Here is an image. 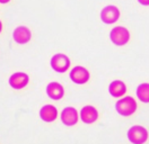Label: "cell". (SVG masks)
<instances>
[{"mask_svg": "<svg viewBox=\"0 0 149 144\" xmlns=\"http://www.w3.org/2000/svg\"><path fill=\"white\" fill-rule=\"evenodd\" d=\"M13 37H14V41L18 44H26L31 41V30L28 29V27L26 26H19L17 27L14 33H13Z\"/></svg>", "mask_w": 149, "mask_h": 144, "instance_id": "cell-9", "label": "cell"}, {"mask_svg": "<svg viewBox=\"0 0 149 144\" xmlns=\"http://www.w3.org/2000/svg\"><path fill=\"white\" fill-rule=\"evenodd\" d=\"M137 97L140 99V101L149 104V83H141L137 88Z\"/></svg>", "mask_w": 149, "mask_h": 144, "instance_id": "cell-14", "label": "cell"}, {"mask_svg": "<svg viewBox=\"0 0 149 144\" xmlns=\"http://www.w3.org/2000/svg\"><path fill=\"white\" fill-rule=\"evenodd\" d=\"M137 101L132 97H124V98L120 99L116 101L115 104V109L116 111L122 115V116L127 117V116H131L136 110H137Z\"/></svg>", "mask_w": 149, "mask_h": 144, "instance_id": "cell-1", "label": "cell"}, {"mask_svg": "<svg viewBox=\"0 0 149 144\" xmlns=\"http://www.w3.org/2000/svg\"><path fill=\"white\" fill-rule=\"evenodd\" d=\"M89 77H91V74H89L88 70L84 66H80V65L74 66V69L71 70V72H70V79L77 84L86 83L87 81L89 80Z\"/></svg>", "mask_w": 149, "mask_h": 144, "instance_id": "cell-6", "label": "cell"}, {"mask_svg": "<svg viewBox=\"0 0 149 144\" xmlns=\"http://www.w3.org/2000/svg\"><path fill=\"white\" fill-rule=\"evenodd\" d=\"M51 66L56 72L59 73H63L68 71L69 66H70V60L69 57L62 53H58L52 56L51 59Z\"/></svg>", "mask_w": 149, "mask_h": 144, "instance_id": "cell-4", "label": "cell"}, {"mask_svg": "<svg viewBox=\"0 0 149 144\" xmlns=\"http://www.w3.org/2000/svg\"><path fill=\"white\" fill-rule=\"evenodd\" d=\"M78 111L74 107H67L61 113V122L67 126H74L78 122Z\"/></svg>", "mask_w": 149, "mask_h": 144, "instance_id": "cell-8", "label": "cell"}, {"mask_svg": "<svg viewBox=\"0 0 149 144\" xmlns=\"http://www.w3.org/2000/svg\"><path fill=\"white\" fill-rule=\"evenodd\" d=\"M1 30H2V23H1V20H0V33H1Z\"/></svg>", "mask_w": 149, "mask_h": 144, "instance_id": "cell-17", "label": "cell"}, {"mask_svg": "<svg viewBox=\"0 0 149 144\" xmlns=\"http://www.w3.org/2000/svg\"><path fill=\"white\" fill-rule=\"evenodd\" d=\"M138 2L142 6H149V0H138Z\"/></svg>", "mask_w": 149, "mask_h": 144, "instance_id": "cell-15", "label": "cell"}, {"mask_svg": "<svg viewBox=\"0 0 149 144\" xmlns=\"http://www.w3.org/2000/svg\"><path fill=\"white\" fill-rule=\"evenodd\" d=\"M110 38L112 43L116 46H123L127 45L130 41V32L128 28L123 26L114 27L110 33Z\"/></svg>", "mask_w": 149, "mask_h": 144, "instance_id": "cell-2", "label": "cell"}, {"mask_svg": "<svg viewBox=\"0 0 149 144\" xmlns=\"http://www.w3.org/2000/svg\"><path fill=\"white\" fill-rule=\"evenodd\" d=\"M47 96L53 100H60L65 96V89L59 82H50L47 86Z\"/></svg>", "mask_w": 149, "mask_h": 144, "instance_id": "cell-11", "label": "cell"}, {"mask_svg": "<svg viewBox=\"0 0 149 144\" xmlns=\"http://www.w3.org/2000/svg\"><path fill=\"white\" fill-rule=\"evenodd\" d=\"M40 117L47 123L54 122L58 117V109L53 105H45L40 110Z\"/></svg>", "mask_w": 149, "mask_h": 144, "instance_id": "cell-12", "label": "cell"}, {"mask_svg": "<svg viewBox=\"0 0 149 144\" xmlns=\"http://www.w3.org/2000/svg\"><path fill=\"white\" fill-rule=\"evenodd\" d=\"M10 0H0V3H7V2H9Z\"/></svg>", "mask_w": 149, "mask_h": 144, "instance_id": "cell-16", "label": "cell"}, {"mask_svg": "<svg viewBox=\"0 0 149 144\" xmlns=\"http://www.w3.org/2000/svg\"><path fill=\"white\" fill-rule=\"evenodd\" d=\"M119 18H120V10L116 6H113V5L106 6L101 11V19L103 23H105L107 25L116 23L119 20Z\"/></svg>", "mask_w": 149, "mask_h": 144, "instance_id": "cell-5", "label": "cell"}, {"mask_svg": "<svg viewBox=\"0 0 149 144\" xmlns=\"http://www.w3.org/2000/svg\"><path fill=\"white\" fill-rule=\"evenodd\" d=\"M109 92L111 93V96H113V97L120 98V97H122L127 92V86H125V83L123 81L115 80L110 83Z\"/></svg>", "mask_w": 149, "mask_h": 144, "instance_id": "cell-13", "label": "cell"}, {"mask_svg": "<svg viewBox=\"0 0 149 144\" xmlns=\"http://www.w3.org/2000/svg\"><path fill=\"white\" fill-rule=\"evenodd\" d=\"M148 131L140 125L132 126L128 131V138L132 144H143L148 140Z\"/></svg>", "mask_w": 149, "mask_h": 144, "instance_id": "cell-3", "label": "cell"}, {"mask_svg": "<svg viewBox=\"0 0 149 144\" xmlns=\"http://www.w3.org/2000/svg\"><path fill=\"white\" fill-rule=\"evenodd\" d=\"M29 77L25 72H15L14 74H11L9 78V84L11 88L16 90L23 89L28 84Z\"/></svg>", "mask_w": 149, "mask_h": 144, "instance_id": "cell-7", "label": "cell"}, {"mask_svg": "<svg viewBox=\"0 0 149 144\" xmlns=\"http://www.w3.org/2000/svg\"><path fill=\"white\" fill-rule=\"evenodd\" d=\"M80 118L85 124H93L98 118V111L93 106H85L80 111Z\"/></svg>", "mask_w": 149, "mask_h": 144, "instance_id": "cell-10", "label": "cell"}]
</instances>
